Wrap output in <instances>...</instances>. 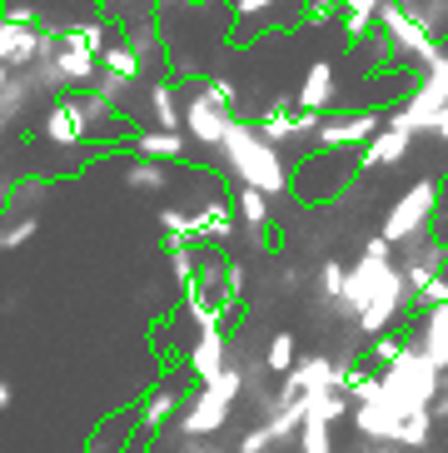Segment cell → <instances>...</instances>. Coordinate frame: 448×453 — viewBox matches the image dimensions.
I'll use <instances>...</instances> for the list:
<instances>
[{
  "label": "cell",
  "mask_w": 448,
  "mask_h": 453,
  "mask_svg": "<svg viewBox=\"0 0 448 453\" xmlns=\"http://www.w3.org/2000/svg\"><path fill=\"white\" fill-rule=\"evenodd\" d=\"M409 309H413V289L394 259V240H383L379 229V234L364 240L354 265H344V294L334 304V319H349L364 339H374L383 329H398L409 319Z\"/></svg>",
  "instance_id": "1"
},
{
  "label": "cell",
  "mask_w": 448,
  "mask_h": 453,
  "mask_svg": "<svg viewBox=\"0 0 448 453\" xmlns=\"http://www.w3.org/2000/svg\"><path fill=\"white\" fill-rule=\"evenodd\" d=\"M214 165H220V174H229L235 185H254V189H264L269 200L294 195V170H290V160H284V150L269 145L259 134V125L244 120V115L229 120L220 150H214Z\"/></svg>",
  "instance_id": "2"
},
{
  "label": "cell",
  "mask_w": 448,
  "mask_h": 453,
  "mask_svg": "<svg viewBox=\"0 0 448 453\" xmlns=\"http://www.w3.org/2000/svg\"><path fill=\"white\" fill-rule=\"evenodd\" d=\"M239 399H244V369H239V359L229 354V364L214 373L210 384H199L185 399V409L174 413V428H180L185 439H214V434L235 418Z\"/></svg>",
  "instance_id": "3"
},
{
  "label": "cell",
  "mask_w": 448,
  "mask_h": 453,
  "mask_svg": "<svg viewBox=\"0 0 448 453\" xmlns=\"http://www.w3.org/2000/svg\"><path fill=\"white\" fill-rule=\"evenodd\" d=\"M379 388L398 409H434L444 394V369H438L419 344H404V354L379 364Z\"/></svg>",
  "instance_id": "4"
},
{
  "label": "cell",
  "mask_w": 448,
  "mask_h": 453,
  "mask_svg": "<svg viewBox=\"0 0 448 453\" xmlns=\"http://www.w3.org/2000/svg\"><path fill=\"white\" fill-rule=\"evenodd\" d=\"M444 100H448V50H438L409 81V95H404L383 120L398 125V130H409L413 140H419V134H429V125H434V115L444 110Z\"/></svg>",
  "instance_id": "5"
},
{
  "label": "cell",
  "mask_w": 448,
  "mask_h": 453,
  "mask_svg": "<svg viewBox=\"0 0 448 453\" xmlns=\"http://www.w3.org/2000/svg\"><path fill=\"white\" fill-rule=\"evenodd\" d=\"M379 30L389 35V60H398V65H409V70H423L444 50V41H438L434 30H423L404 11V0H379Z\"/></svg>",
  "instance_id": "6"
},
{
  "label": "cell",
  "mask_w": 448,
  "mask_h": 453,
  "mask_svg": "<svg viewBox=\"0 0 448 453\" xmlns=\"http://www.w3.org/2000/svg\"><path fill=\"white\" fill-rule=\"evenodd\" d=\"M235 115H239L235 105H224L210 85L195 81V85H189V95H185V120H180V130H185L189 145H199V150H210V155H214Z\"/></svg>",
  "instance_id": "7"
},
{
  "label": "cell",
  "mask_w": 448,
  "mask_h": 453,
  "mask_svg": "<svg viewBox=\"0 0 448 453\" xmlns=\"http://www.w3.org/2000/svg\"><path fill=\"white\" fill-rule=\"evenodd\" d=\"M438 189H444V180H419V185L404 189V195H398V200L383 210V240L404 244L409 234H419V229L434 225V214H438Z\"/></svg>",
  "instance_id": "8"
},
{
  "label": "cell",
  "mask_w": 448,
  "mask_h": 453,
  "mask_svg": "<svg viewBox=\"0 0 448 453\" xmlns=\"http://www.w3.org/2000/svg\"><path fill=\"white\" fill-rule=\"evenodd\" d=\"M383 125V110L379 105H364V110H339V115H324L314 134V150H359L374 130Z\"/></svg>",
  "instance_id": "9"
},
{
  "label": "cell",
  "mask_w": 448,
  "mask_h": 453,
  "mask_svg": "<svg viewBox=\"0 0 448 453\" xmlns=\"http://www.w3.org/2000/svg\"><path fill=\"white\" fill-rule=\"evenodd\" d=\"M40 140H45L50 150H80V145H90V125H85L80 95H55L50 105H45Z\"/></svg>",
  "instance_id": "10"
},
{
  "label": "cell",
  "mask_w": 448,
  "mask_h": 453,
  "mask_svg": "<svg viewBox=\"0 0 448 453\" xmlns=\"http://www.w3.org/2000/svg\"><path fill=\"white\" fill-rule=\"evenodd\" d=\"M185 409V388L174 384V379H165V384H155L145 394V409L135 413V439H130V453H145L140 443H150L165 424H174V413Z\"/></svg>",
  "instance_id": "11"
},
{
  "label": "cell",
  "mask_w": 448,
  "mask_h": 453,
  "mask_svg": "<svg viewBox=\"0 0 448 453\" xmlns=\"http://www.w3.org/2000/svg\"><path fill=\"white\" fill-rule=\"evenodd\" d=\"M55 65H60V81H66V90H90L95 85V70H100V50L95 45H85L75 35V26H60V50H55Z\"/></svg>",
  "instance_id": "12"
},
{
  "label": "cell",
  "mask_w": 448,
  "mask_h": 453,
  "mask_svg": "<svg viewBox=\"0 0 448 453\" xmlns=\"http://www.w3.org/2000/svg\"><path fill=\"white\" fill-rule=\"evenodd\" d=\"M224 364H229V334H224V324H205V329H195V344H189V354H185L189 379H195V384H210Z\"/></svg>",
  "instance_id": "13"
},
{
  "label": "cell",
  "mask_w": 448,
  "mask_h": 453,
  "mask_svg": "<svg viewBox=\"0 0 448 453\" xmlns=\"http://www.w3.org/2000/svg\"><path fill=\"white\" fill-rule=\"evenodd\" d=\"M269 195L254 185H239L235 189V219L239 229H244V240L254 244V250H269V229H274V210H269Z\"/></svg>",
  "instance_id": "14"
},
{
  "label": "cell",
  "mask_w": 448,
  "mask_h": 453,
  "mask_svg": "<svg viewBox=\"0 0 448 453\" xmlns=\"http://www.w3.org/2000/svg\"><path fill=\"white\" fill-rule=\"evenodd\" d=\"M409 150H413V134L383 120L379 130H374L369 140L354 150V155H359V170H394V165L409 155Z\"/></svg>",
  "instance_id": "15"
},
{
  "label": "cell",
  "mask_w": 448,
  "mask_h": 453,
  "mask_svg": "<svg viewBox=\"0 0 448 453\" xmlns=\"http://www.w3.org/2000/svg\"><path fill=\"white\" fill-rule=\"evenodd\" d=\"M404 334H409V344H419L423 354L448 373V299L444 304H429L413 324L404 319Z\"/></svg>",
  "instance_id": "16"
},
{
  "label": "cell",
  "mask_w": 448,
  "mask_h": 453,
  "mask_svg": "<svg viewBox=\"0 0 448 453\" xmlns=\"http://www.w3.org/2000/svg\"><path fill=\"white\" fill-rule=\"evenodd\" d=\"M294 105L324 110V115H329V110L339 105V65H334V60H314V65L304 70L299 90H294Z\"/></svg>",
  "instance_id": "17"
},
{
  "label": "cell",
  "mask_w": 448,
  "mask_h": 453,
  "mask_svg": "<svg viewBox=\"0 0 448 453\" xmlns=\"http://www.w3.org/2000/svg\"><path fill=\"white\" fill-rule=\"evenodd\" d=\"M130 150L135 155H145V160H159V165H180L189 155V140H185V130L140 125V130H130Z\"/></svg>",
  "instance_id": "18"
},
{
  "label": "cell",
  "mask_w": 448,
  "mask_h": 453,
  "mask_svg": "<svg viewBox=\"0 0 448 453\" xmlns=\"http://www.w3.org/2000/svg\"><path fill=\"white\" fill-rule=\"evenodd\" d=\"M195 244H229L235 240V229H239V219H235V210H229V204L224 200H199L195 210Z\"/></svg>",
  "instance_id": "19"
},
{
  "label": "cell",
  "mask_w": 448,
  "mask_h": 453,
  "mask_svg": "<svg viewBox=\"0 0 448 453\" xmlns=\"http://www.w3.org/2000/svg\"><path fill=\"white\" fill-rule=\"evenodd\" d=\"M120 180H125L135 195H165V189H170V165L145 160V155H135L130 150V160L120 165Z\"/></svg>",
  "instance_id": "20"
},
{
  "label": "cell",
  "mask_w": 448,
  "mask_h": 453,
  "mask_svg": "<svg viewBox=\"0 0 448 453\" xmlns=\"http://www.w3.org/2000/svg\"><path fill=\"white\" fill-rule=\"evenodd\" d=\"M100 70L125 75V81H145V65H140V55H135V45L125 41V35H110L105 41V50H100Z\"/></svg>",
  "instance_id": "21"
},
{
  "label": "cell",
  "mask_w": 448,
  "mask_h": 453,
  "mask_svg": "<svg viewBox=\"0 0 448 453\" xmlns=\"http://www.w3.org/2000/svg\"><path fill=\"white\" fill-rule=\"evenodd\" d=\"M35 100H40V95L30 90V81L20 75V70H15L11 81L0 85V120H5V125H15V120H20V115H26L30 105H35Z\"/></svg>",
  "instance_id": "22"
},
{
  "label": "cell",
  "mask_w": 448,
  "mask_h": 453,
  "mask_svg": "<svg viewBox=\"0 0 448 453\" xmlns=\"http://www.w3.org/2000/svg\"><path fill=\"white\" fill-rule=\"evenodd\" d=\"M165 254H170V269H174V284L180 289H189L195 284V269H199V244L195 240H174V234H165Z\"/></svg>",
  "instance_id": "23"
},
{
  "label": "cell",
  "mask_w": 448,
  "mask_h": 453,
  "mask_svg": "<svg viewBox=\"0 0 448 453\" xmlns=\"http://www.w3.org/2000/svg\"><path fill=\"white\" fill-rule=\"evenodd\" d=\"M35 229H40V219L30 210L0 214V254H5V250H26V244L35 240Z\"/></svg>",
  "instance_id": "24"
},
{
  "label": "cell",
  "mask_w": 448,
  "mask_h": 453,
  "mask_svg": "<svg viewBox=\"0 0 448 453\" xmlns=\"http://www.w3.org/2000/svg\"><path fill=\"white\" fill-rule=\"evenodd\" d=\"M294 453H334V424H329V418L304 413L299 439H294Z\"/></svg>",
  "instance_id": "25"
},
{
  "label": "cell",
  "mask_w": 448,
  "mask_h": 453,
  "mask_svg": "<svg viewBox=\"0 0 448 453\" xmlns=\"http://www.w3.org/2000/svg\"><path fill=\"white\" fill-rule=\"evenodd\" d=\"M294 359H299V339H294L290 329H279L269 344H264V369L274 373V379H284V373L294 369Z\"/></svg>",
  "instance_id": "26"
},
{
  "label": "cell",
  "mask_w": 448,
  "mask_h": 453,
  "mask_svg": "<svg viewBox=\"0 0 448 453\" xmlns=\"http://www.w3.org/2000/svg\"><path fill=\"white\" fill-rule=\"evenodd\" d=\"M314 284H319V309L334 314V304H339V294H344V265H339V259H319Z\"/></svg>",
  "instance_id": "27"
},
{
  "label": "cell",
  "mask_w": 448,
  "mask_h": 453,
  "mask_svg": "<svg viewBox=\"0 0 448 453\" xmlns=\"http://www.w3.org/2000/svg\"><path fill=\"white\" fill-rule=\"evenodd\" d=\"M274 11H279V0H235V5H229V20H235L239 30L244 26H274Z\"/></svg>",
  "instance_id": "28"
},
{
  "label": "cell",
  "mask_w": 448,
  "mask_h": 453,
  "mask_svg": "<svg viewBox=\"0 0 448 453\" xmlns=\"http://www.w3.org/2000/svg\"><path fill=\"white\" fill-rule=\"evenodd\" d=\"M404 11H409L423 30H434L438 41H444V30H448V0H404Z\"/></svg>",
  "instance_id": "29"
},
{
  "label": "cell",
  "mask_w": 448,
  "mask_h": 453,
  "mask_svg": "<svg viewBox=\"0 0 448 453\" xmlns=\"http://www.w3.org/2000/svg\"><path fill=\"white\" fill-rule=\"evenodd\" d=\"M224 274H229V254H224V244H214V254L195 269V284H199V289H210V294H220Z\"/></svg>",
  "instance_id": "30"
},
{
  "label": "cell",
  "mask_w": 448,
  "mask_h": 453,
  "mask_svg": "<svg viewBox=\"0 0 448 453\" xmlns=\"http://www.w3.org/2000/svg\"><path fill=\"white\" fill-rule=\"evenodd\" d=\"M404 344H409L404 324H398V329H383V334H374V339H369V359L374 364H389V359H398V354H404Z\"/></svg>",
  "instance_id": "31"
},
{
  "label": "cell",
  "mask_w": 448,
  "mask_h": 453,
  "mask_svg": "<svg viewBox=\"0 0 448 453\" xmlns=\"http://www.w3.org/2000/svg\"><path fill=\"white\" fill-rule=\"evenodd\" d=\"M235 453H279V443H274V434H269V424L259 418L254 428H244V434H239Z\"/></svg>",
  "instance_id": "32"
},
{
  "label": "cell",
  "mask_w": 448,
  "mask_h": 453,
  "mask_svg": "<svg viewBox=\"0 0 448 453\" xmlns=\"http://www.w3.org/2000/svg\"><path fill=\"white\" fill-rule=\"evenodd\" d=\"M159 234L195 240V214H189V210H159Z\"/></svg>",
  "instance_id": "33"
},
{
  "label": "cell",
  "mask_w": 448,
  "mask_h": 453,
  "mask_svg": "<svg viewBox=\"0 0 448 453\" xmlns=\"http://www.w3.org/2000/svg\"><path fill=\"white\" fill-rule=\"evenodd\" d=\"M444 299H448V274H434V280L413 284V304H419V309H429V304H444Z\"/></svg>",
  "instance_id": "34"
},
{
  "label": "cell",
  "mask_w": 448,
  "mask_h": 453,
  "mask_svg": "<svg viewBox=\"0 0 448 453\" xmlns=\"http://www.w3.org/2000/svg\"><path fill=\"white\" fill-rule=\"evenodd\" d=\"M5 20H20V26H40V5L35 0H11V5H0Z\"/></svg>",
  "instance_id": "35"
},
{
  "label": "cell",
  "mask_w": 448,
  "mask_h": 453,
  "mask_svg": "<svg viewBox=\"0 0 448 453\" xmlns=\"http://www.w3.org/2000/svg\"><path fill=\"white\" fill-rule=\"evenodd\" d=\"M205 85L220 95L224 105H235V110H239V81H235V75H205Z\"/></svg>",
  "instance_id": "36"
},
{
  "label": "cell",
  "mask_w": 448,
  "mask_h": 453,
  "mask_svg": "<svg viewBox=\"0 0 448 453\" xmlns=\"http://www.w3.org/2000/svg\"><path fill=\"white\" fill-rule=\"evenodd\" d=\"M329 20H334V0H314L304 11V26H329Z\"/></svg>",
  "instance_id": "37"
},
{
  "label": "cell",
  "mask_w": 448,
  "mask_h": 453,
  "mask_svg": "<svg viewBox=\"0 0 448 453\" xmlns=\"http://www.w3.org/2000/svg\"><path fill=\"white\" fill-rule=\"evenodd\" d=\"M344 15H379V0H334Z\"/></svg>",
  "instance_id": "38"
},
{
  "label": "cell",
  "mask_w": 448,
  "mask_h": 453,
  "mask_svg": "<svg viewBox=\"0 0 448 453\" xmlns=\"http://www.w3.org/2000/svg\"><path fill=\"white\" fill-rule=\"evenodd\" d=\"M429 134H434L438 145H448V100H444V110L434 115V125H429Z\"/></svg>",
  "instance_id": "39"
},
{
  "label": "cell",
  "mask_w": 448,
  "mask_h": 453,
  "mask_svg": "<svg viewBox=\"0 0 448 453\" xmlns=\"http://www.w3.org/2000/svg\"><path fill=\"white\" fill-rule=\"evenodd\" d=\"M185 453H224V449H220V443H210V439H189Z\"/></svg>",
  "instance_id": "40"
},
{
  "label": "cell",
  "mask_w": 448,
  "mask_h": 453,
  "mask_svg": "<svg viewBox=\"0 0 448 453\" xmlns=\"http://www.w3.org/2000/svg\"><path fill=\"white\" fill-rule=\"evenodd\" d=\"M11 399H15V388H11V379H0V409H11Z\"/></svg>",
  "instance_id": "41"
},
{
  "label": "cell",
  "mask_w": 448,
  "mask_h": 453,
  "mask_svg": "<svg viewBox=\"0 0 448 453\" xmlns=\"http://www.w3.org/2000/svg\"><path fill=\"white\" fill-rule=\"evenodd\" d=\"M5 130H11V125H5V120H0V140H5Z\"/></svg>",
  "instance_id": "42"
},
{
  "label": "cell",
  "mask_w": 448,
  "mask_h": 453,
  "mask_svg": "<svg viewBox=\"0 0 448 453\" xmlns=\"http://www.w3.org/2000/svg\"><path fill=\"white\" fill-rule=\"evenodd\" d=\"M95 5H110V0H95Z\"/></svg>",
  "instance_id": "43"
},
{
  "label": "cell",
  "mask_w": 448,
  "mask_h": 453,
  "mask_svg": "<svg viewBox=\"0 0 448 453\" xmlns=\"http://www.w3.org/2000/svg\"><path fill=\"white\" fill-rule=\"evenodd\" d=\"M444 424H448V409H444Z\"/></svg>",
  "instance_id": "44"
}]
</instances>
